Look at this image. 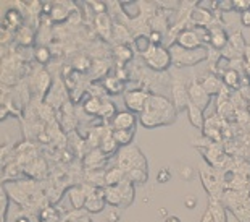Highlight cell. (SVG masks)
<instances>
[{
  "instance_id": "cell-1",
  "label": "cell",
  "mask_w": 250,
  "mask_h": 222,
  "mask_svg": "<svg viewBox=\"0 0 250 222\" xmlns=\"http://www.w3.org/2000/svg\"><path fill=\"white\" fill-rule=\"evenodd\" d=\"M176 115L178 109L174 107L171 101H168L163 96H158V94H150L146 109L139 115V120L146 128H157V126L173 123L176 120Z\"/></svg>"
},
{
  "instance_id": "cell-2",
  "label": "cell",
  "mask_w": 250,
  "mask_h": 222,
  "mask_svg": "<svg viewBox=\"0 0 250 222\" xmlns=\"http://www.w3.org/2000/svg\"><path fill=\"white\" fill-rule=\"evenodd\" d=\"M168 50H169V55H171L173 65H176L178 68L195 65V63L205 60L207 55H208L205 47H200V49H194V50H186L181 46H178L176 42L169 46Z\"/></svg>"
},
{
  "instance_id": "cell-3",
  "label": "cell",
  "mask_w": 250,
  "mask_h": 222,
  "mask_svg": "<svg viewBox=\"0 0 250 222\" xmlns=\"http://www.w3.org/2000/svg\"><path fill=\"white\" fill-rule=\"evenodd\" d=\"M118 167L125 173L132 171V169L147 171V159L137 146L134 145L123 146V148H120V151H118Z\"/></svg>"
},
{
  "instance_id": "cell-4",
  "label": "cell",
  "mask_w": 250,
  "mask_h": 222,
  "mask_svg": "<svg viewBox=\"0 0 250 222\" xmlns=\"http://www.w3.org/2000/svg\"><path fill=\"white\" fill-rule=\"evenodd\" d=\"M142 57H144V60L147 62V65L155 72L167 70V68L173 63L169 50L163 46H152Z\"/></svg>"
},
{
  "instance_id": "cell-5",
  "label": "cell",
  "mask_w": 250,
  "mask_h": 222,
  "mask_svg": "<svg viewBox=\"0 0 250 222\" xmlns=\"http://www.w3.org/2000/svg\"><path fill=\"white\" fill-rule=\"evenodd\" d=\"M200 178H202V185H204L205 190L208 192L210 198L221 199L225 190H223V182L216 177V173L211 171V169L202 166L200 167Z\"/></svg>"
},
{
  "instance_id": "cell-6",
  "label": "cell",
  "mask_w": 250,
  "mask_h": 222,
  "mask_svg": "<svg viewBox=\"0 0 250 222\" xmlns=\"http://www.w3.org/2000/svg\"><path fill=\"white\" fill-rule=\"evenodd\" d=\"M150 98V93L137 89V91H126L125 93V104L129 112L132 114H142L146 109V104Z\"/></svg>"
},
{
  "instance_id": "cell-7",
  "label": "cell",
  "mask_w": 250,
  "mask_h": 222,
  "mask_svg": "<svg viewBox=\"0 0 250 222\" xmlns=\"http://www.w3.org/2000/svg\"><path fill=\"white\" fill-rule=\"evenodd\" d=\"M176 44L181 46L186 50H194V49H200V47H205L204 41L200 39V36L197 34L195 29L179 31L178 36H176Z\"/></svg>"
},
{
  "instance_id": "cell-8",
  "label": "cell",
  "mask_w": 250,
  "mask_h": 222,
  "mask_svg": "<svg viewBox=\"0 0 250 222\" xmlns=\"http://www.w3.org/2000/svg\"><path fill=\"white\" fill-rule=\"evenodd\" d=\"M188 91H189L190 102L195 104L197 107L202 109V110H205L207 107H208L211 96H208V93H207L205 89H204V86H202L200 81H192V83H190L189 86H188Z\"/></svg>"
},
{
  "instance_id": "cell-9",
  "label": "cell",
  "mask_w": 250,
  "mask_h": 222,
  "mask_svg": "<svg viewBox=\"0 0 250 222\" xmlns=\"http://www.w3.org/2000/svg\"><path fill=\"white\" fill-rule=\"evenodd\" d=\"M137 123V117L129 110H123V112H118L110 122V130H129V128H136Z\"/></svg>"
},
{
  "instance_id": "cell-10",
  "label": "cell",
  "mask_w": 250,
  "mask_h": 222,
  "mask_svg": "<svg viewBox=\"0 0 250 222\" xmlns=\"http://www.w3.org/2000/svg\"><path fill=\"white\" fill-rule=\"evenodd\" d=\"M171 93H173V104H174V107H176L178 110L188 109V104L190 102V99H189V91H188V88L184 86V83L174 80Z\"/></svg>"
},
{
  "instance_id": "cell-11",
  "label": "cell",
  "mask_w": 250,
  "mask_h": 222,
  "mask_svg": "<svg viewBox=\"0 0 250 222\" xmlns=\"http://www.w3.org/2000/svg\"><path fill=\"white\" fill-rule=\"evenodd\" d=\"M94 25L97 33L100 34V38L105 41L111 39V34H113V23H111V18L108 13H102V15H95L94 18Z\"/></svg>"
},
{
  "instance_id": "cell-12",
  "label": "cell",
  "mask_w": 250,
  "mask_h": 222,
  "mask_svg": "<svg viewBox=\"0 0 250 222\" xmlns=\"http://www.w3.org/2000/svg\"><path fill=\"white\" fill-rule=\"evenodd\" d=\"M208 31H210V46L215 50H225L228 44H229V38H228L226 31L221 26H211V28H208Z\"/></svg>"
},
{
  "instance_id": "cell-13",
  "label": "cell",
  "mask_w": 250,
  "mask_h": 222,
  "mask_svg": "<svg viewBox=\"0 0 250 222\" xmlns=\"http://www.w3.org/2000/svg\"><path fill=\"white\" fill-rule=\"evenodd\" d=\"M68 198L74 209H83L87 201V192L83 185H73L68 190Z\"/></svg>"
},
{
  "instance_id": "cell-14",
  "label": "cell",
  "mask_w": 250,
  "mask_h": 222,
  "mask_svg": "<svg viewBox=\"0 0 250 222\" xmlns=\"http://www.w3.org/2000/svg\"><path fill=\"white\" fill-rule=\"evenodd\" d=\"M189 20L195 25V28H207V26L213 21V12L195 7L192 8V12L189 13Z\"/></svg>"
},
{
  "instance_id": "cell-15",
  "label": "cell",
  "mask_w": 250,
  "mask_h": 222,
  "mask_svg": "<svg viewBox=\"0 0 250 222\" xmlns=\"http://www.w3.org/2000/svg\"><path fill=\"white\" fill-rule=\"evenodd\" d=\"M202 86L207 93H208V96H218V94L221 93V89L225 88V84H223V80L215 73H210V75H205L204 80L200 81Z\"/></svg>"
},
{
  "instance_id": "cell-16",
  "label": "cell",
  "mask_w": 250,
  "mask_h": 222,
  "mask_svg": "<svg viewBox=\"0 0 250 222\" xmlns=\"http://www.w3.org/2000/svg\"><path fill=\"white\" fill-rule=\"evenodd\" d=\"M105 161H107V156L99 148H95V149L87 152L86 157H84V166L87 167V171H97V169L104 167Z\"/></svg>"
},
{
  "instance_id": "cell-17",
  "label": "cell",
  "mask_w": 250,
  "mask_h": 222,
  "mask_svg": "<svg viewBox=\"0 0 250 222\" xmlns=\"http://www.w3.org/2000/svg\"><path fill=\"white\" fill-rule=\"evenodd\" d=\"M188 117H189V122H190V125L195 126V128H199V130H204V126H205V115H204V110L197 107L195 104L192 102H189L188 104Z\"/></svg>"
},
{
  "instance_id": "cell-18",
  "label": "cell",
  "mask_w": 250,
  "mask_h": 222,
  "mask_svg": "<svg viewBox=\"0 0 250 222\" xmlns=\"http://www.w3.org/2000/svg\"><path fill=\"white\" fill-rule=\"evenodd\" d=\"M208 209H210L211 216H213L215 222H228L226 208H225V204H223L221 199H218V198H210Z\"/></svg>"
},
{
  "instance_id": "cell-19",
  "label": "cell",
  "mask_w": 250,
  "mask_h": 222,
  "mask_svg": "<svg viewBox=\"0 0 250 222\" xmlns=\"http://www.w3.org/2000/svg\"><path fill=\"white\" fill-rule=\"evenodd\" d=\"M221 80H223V84H225L226 88L234 89V91H237V89L242 88V76H241V73H239L237 70H234V68L228 70L225 75L221 76Z\"/></svg>"
},
{
  "instance_id": "cell-20",
  "label": "cell",
  "mask_w": 250,
  "mask_h": 222,
  "mask_svg": "<svg viewBox=\"0 0 250 222\" xmlns=\"http://www.w3.org/2000/svg\"><path fill=\"white\" fill-rule=\"evenodd\" d=\"M3 26L12 31V29H20L23 26V15H21L20 10L17 8H10L7 15H5V20H3Z\"/></svg>"
},
{
  "instance_id": "cell-21",
  "label": "cell",
  "mask_w": 250,
  "mask_h": 222,
  "mask_svg": "<svg viewBox=\"0 0 250 222\" xmlns=\"http://www.w3.org/2000/svg\"><path fill=\"white\" fill-rule=\"evenodd\" d=\"M125 178H126V173L121 171L118 166H115L105 172V187H118Z\"/></svg>"
},
{
  "instance_id": "cell-22",
  "label": "cell",
  "mask_w": 250,
  "mask_h": 222,
  "mask_svg": "<svg viewBox=\"0 0 250 222\" xmlns=\"http://www.w3.org/2000/svg\"><path fill=\"white\" fill-rule=\"evenodd\" d=\"M118 188H120V192H121V198H123V206H125V208L131 206L132 201H134V197H136L134 183L129 182L127 178H125V180L118 185Z\"/></svg>"
},
{
  "instance_id": "cell-23",
  "label": "cell",
  "mask_w": 250,
  "mask_h": 222,
  "mask_svg": "<svg viewBox=\"0 0 250 222\" xmlns=\"http://www.w3.org/2000/svg\"><path fill=\"white\" fill-rule=\"evenodd\" d=\"M99 149L102 151L105 156H110V154H113V152L120 151V145H118V143L115 141L113 135H111V130H108L107 133L104 135L102 141H100V146H99Z\"/></svg>"
},
{
  "instance_id": "cell-24",
  "label": "cell",
  "mask_w": 250,
  "mask_h": 222,
  "mask_svg": "<svg viewBox=\"0 0 250 222\" xmlns=\"http://www.w3.org/2000/svg\"><path fill=\"white\" fill-rule=\"evenodd\" d=\"M111 135H113L115 141L123 148V146H129L132 140H134L136 135V128H129V130H111Z\"/></svg>"
},
{
  "instance_id": "cell-25",
  "label": "cell",
  "mask_w": 250,
  "mask_h": 222,
  "mask_svg": "<svg viewBox=\"0 0 250 222\" xmlns=\"http://www.w3.org/2000/svg\"><path fill=\"white\" fill-rule=\"evenodd\" d=\"M105 204H107V203H105L104 198H99V197H95L94 193H89L84 209H86L87 213H90V214H97V213H102Z\"/></svg>"
},
{
  "instance_id": "cell-26",
  "label": "cell",
  "mask_w": 250,
  "mask_h": 222,
  "mask_svg": "<svg viewBox=\"0 0 250 222\" xmlns=\"http://www.w3.org/2000/svg\"><path fill=\"white\" fill-rule=\"evenodd\" d=\"M113 57L120 63H126V62H131L132 57H134V52L127 44H116L113 47Z\"/></svg>"
},
{
  "instance_id": "cell-27",
  "label": "cell",
  "mask_w": 250,
  "mask_h": 222,
  "mask_svg": "<svg viewBox=\"0 0 250 222\" xmlns=\"http://www.w3.org/2000/svg\"><path fill=\"white\" fill-rule=\"evenodd\" d=\"M126 84L123 80H120L116 75H111V76H107L105 78V81H104V88L107 89V91L110 94H120V93H123L125 91V88Z\"/></svg>"
},
{
  "instance_id": "cell-28",
  "label": "cell",
  "mask_w": 250,
  "mask_h": 222,
  "mask_svg": "<svg viewBox=\"0 0 250 222\" xmlns=\"http://www.w3.org/2000/svg\"><path fill=\"white\" fill-rule=\"evenodd\" d=\"M105 203L118 208L123 206V198H121V192L118 187H105Z\"/></svg>"
},
{
  "instance_id": "cell-29",
  "label": "cell",
  "mask_w": 250,
  "mask_h": 222,
  "mask_svg": "<svg viewBox=\"0 0 250 222\" xmlns=\"http://www.w3.org/2000/svg\"><path fill=\"white\" fill-rule=\"evenodd\" d=\"M129 31H127L123 25L120 23H113V34H111V39L116 41V44H127L129 46L131 38H129Z\"/></svg>"
},
{
  "instance_id": "cell-30",
  "label": "cell",
  "mask_w": 250,
  "mask_h": 222,
  "mask_svg": "<svg viewBox=\"0 0 250 222\" xmlns=\"http://www.w3.org/2000/svg\"><path fill=\"white\" fill-rule=\"evenodd\" d=\"M17 39L23 47H29L34 44V31L29 28V26H21L17 31Z\"/></svg>"
},
{
  "instance_id": "cell-31",
  "label": "cell",
  "mask_w": 250,
  "mask_h": 222,
  "mask_svg": "<svg viewBox=\"0 0 250 222\" xmlns=\"http://www.w3.org/2000/svg\"><path fill=\"white\" fill-rule=\"evenodd\" d=\"M70 17V10L65 7V3H54V8H52L50 13V20L55 21V23H63L65 20Z\"/></svg>"
},
{
  "instance_id": "cell-32",
  "label": "cell",
  "mask_w": 250,
  "mask_h": 222,
  "mask_svg": "<svg viewBox=\"0 0 250 222\" xmlns=\"http://www.w3.org/2000/svg\"><path fill=\"white\" fill-rule=\"evenodd\" d=\"M120 5H121V8H123V13L129 20H136L141 15V5L137 2L127 0V2H120Z\"/></svg>"
},
{
  "instance_id": "cell-33",
  "label": "cell",
  "mask_w": 250,
  "mask_h": 222,
  "mask_svg": "<svg viewBox=\"0 0 250 222\" xmlns=\"http://www.w3.org/2000/svg\"><path fill=\"white\" fill-rule=\"evenodd\" d=\"M228 46L232 47V49L236 50L239 55H244V52H246V47H247L246 41H244V38H242V34H241V33H234V34H231V36H229V44H228Z\"/></svg>"
},
{
  "instance_id": "cell-34",
  "label": "cell",
  "mask_w": 250,
  "mask_h": 222,
  "mask_svg": "<svg viewBox=\"0 0 250 222\" xmlns=\"http://www.w3.org/2000/svg\"><path fill=\"white\" fill-rule=\"evenodd\" d=\"M153 44H152V41H150V38L148 36H146V34H137L136 38H134V49L139 52L141 55H144L146 52L150 49Z\"/></svg>"
},
{
  "instance_id": "cell-35",
  "label": "cell",
  "mask_w": 250,
  "mask_h": 222,
  "mask_svg": "<svg viewBox=\"0 0 250 222\" xmlns=\"http://www.w3.org/2000/svg\"><path fill=\"white\" fill-rule=\"evenodd\" d=\"M126 178L129 182H132V183L142 185V183L147 182L148 173H147V171H142V169H132V171H129V172L126 173Z\"/></svg>"
},
{
  "instance_id": "cell-36",
  "label": "cell",
  "mask_w": 250,
  "mask_h": 222,
  "mask_svg": "<svg viewBox=\"0 0 250 222\" xmlns=\"http://www.w3.org/2000/svg\"><path fill=\"white\" fill-rule=\"evenodd\" d=\"M102 102L104 99H99V98H90L89 101L84 104V110L90 115H99L100 112V107H102Z\"/></svg>"
},
{
  "instance_id": "cell-37",
  "label": "cell",
  "mask_w": 250,
  "mask_h": 222,
  "mask_svg": "<svg viewBox=\"0 0 250 222\" xmlns=\"http://www.w3.org/2000/svg\"><path fill=\"white\" fill-rule=\"evenodd\" d=\"M118 114L115 110V104L110 102V101H105L102 102V107H100V112H99V117H105V119H113L115 115Z\"/></svg>"
},
{
  "instance_id": "cell-38",
  "label": "cell",
  "mask_w": 250,
  "mask_h": 222,
  "mask_svg": "<svg viewBox=\"0 0 250 222\" xmlns=\"http://www.w3.org/2000/svg\"><path fill=\"white\" fill-rule=\"evenodd\" d=\"M90 65H92V63H90L87 57L81 55V57H76V59H74L71 67H73V70H76V72H86L90 68Z\"/></svg>"
},
{
  "instance_id": "cell-39",
  "label": "cell",
  "mask_w": 250,
  "mask_h": 222,
  "mask_svg": "<svg viewBox=\"0 0 250 222\" xmlns=\"http://www.w3.org/2000/svg\"><path fill=\"white\" fill-rule=\"evenodd\" d=\"M34 57L39 63H47L50 59V50L47 47H37L34 50Z\"/></svg>"
},
{
  "instance_id": "cell-40",
  "label": "cell",
  "mask_w": 250,
  "mask_h": 222,
  "mask_svg": "<svg viewBox=\"0 0 250 222\" xmlns=\"http://www.w3.org/2000/svg\"><path fill=\"white\" fill-rule=\"evenodd\" d=\"M10 204V197L5 192V187H2V222H7V209Z\"/></svg>"
},
{
  "instance_id": "cell-41",
  "label": "cell",
  "mask_w": 250,
  "mask_h": 222,
  "mask_svg": "<svg viewBox=\"0 0 250 222\" xmlns=\"http://www.w3.org/2000/svg\"><path fill=\"white\" fill-rule=\"evenodd\" d=\"M37 84H39L41 91H45V89L49 88V84H50V76L47 75L45 72L39 73V76H37Z\"/></svg>"
},
{
  "instance_id": "cell-42",
  "label": "cell",
  "mask_w": 250,
  "mask_h": 222,
  "mask_svg": "<svg viewBox=\"0 0 250 222\" xmlns=\"http://www.w3.org/2000/svg\"><path fill=\"white\" fill-rule=\"evenodd\" d=\"M218 10L220 12H232L234 0H218Z\"/></svg>"
},
{
  "instance_id": "cell-43",
  "label": "cell",
  "mask_w": 250,
  "mask_h": 222,
  "mask_svg": "<svg viewBox=\"0 0 250 222\" xmlns=\"http://www.w3.org/2000/svg\"><path fill=\"white\" fill-rule=\"evenodd\" d=\"M148 38H150L152 44L153 46H162V41H163V36L158 29H152L150 34H148Z\"/></svg>"
},
{
  "instance_id": "cell-44",
  "label": "cell",
  "mask_w": 250,
  "mask_h": 222,
  "mask_svg": "<svg viewBox=\"0 0 250 222\" xmlns=\"http://www.w3.org/2000/svg\"><path fill=\"white\" fill-rule=\"evenodd\" d=\"M234 10L247 12V10H250V0H234Z\"/></svg>"
},
{
  "instance_id": "cell-45",
  "label": "cell",
  "mask_w": 250,
  "mask_h": 222,
  "mask_svg": "<svg viewBox=\"0 0 250 222\" xmlns=\"http://www.w3.org/2000/svg\"><path fill=\"white\" fill-rule=\"evenodd\" d=\"M244 72L250 78V46H247L246 52H244Z\"/></svg>"
},
{
  "instance_id": "cell-46",
  "label": "cell",
  "mask_w": 250,
  "mask_h": 222,
  "mask_svg": "<svg viewBox=\"0 0 250 222\" xmlns=\"http://www.w3.org/2000/svg\"><path fill=\"white\" fill-rule=\"evenodd\" d=\"M89 5H92V7H94L95 15L107 13V3H105V2H89Z\"/></svg>"
},
{
  "instance_id": "cell-47",
  "label": "cell",
  "mask_w": 250,
  "mask_h": 222,
  "mask_svg": "<svg viewBox=\"0 0 250 222\" xmlns=\"http://www.w3.org/2000/svg\"><path fill=\"white\" fill-rule=\"evenodd\" d=\"M169 178H171V172H169V169H162V171L157 173V180L160 183L169 182Z\"/></svg>"
},
{
  "instance_id": "cell-48",
  "label": "cell",
  "mask_w": 250,
  "mask_h": 222,
  "mask_svg": "<svg viewBox=\"0 0 250 222\" xmlns=\"http://www.w3.org/2000/svg\"><path fill=\"white\" fill-rule=\"evenodd\" d=\"M241 23L244 26H247V28H250V10H247V12H242L241 13Z\"/></svg>"
},
{
  "instance_id": "cell-49",
  "label": "cell",
  "mask_w": 250,
  "mask_h": 222,
  "mask_svg": "<svg viewBox=\"0 0 250 222\" xmlns=\"http://www.w3.org/2000/svg\"><path fill=\"white\" fill-rule=\"evenodd\" d=\"M184 204H186V208L192 209V208H195V206H197V198L195 197H186Z\"/></svg>"
},
{
  "instance_id": "cell-50",
  "label": "cell",
  "mask_w": 250,
  "mask_h": 222,
  "mask_svg": "<svg viewBox=\"0 0 250 222\" xmlns=\"http://www.w3.org/2000/svg\"><path fill=\"white\" fill-rule=\"evenodd\" d=\"M200 222H215L213 216H211V213H210V209H207L205 213L202 214V221Z\"/></svg>"
},
{
  "instance_id": "cell-51",
  "label": "cell",
  "mask_w": 250,
  "mask_h": 222,
  "mask_svg": "<svg viewBox=\"0 0 250 222\" xmlns=\"http://www.w3.org/2000/svg\"><path fill=\"white\" fill-rule=\"evenodd\" d=\"M118 221H120L118 213H110V216H108V222H118Z\"/></svg>"
},
{
  "instance_id": "cell-52",
  "label": "cell",
  "mask_w": 250,
  "mask_h": 222,
  "mask_svg": "<svg viewBox=\"0 0 250 222\" xmlns=\"http://www.w3.org/2000/svg\"><path fill=\"white\" fill-rule=\"evenodd\" d=\"M165 222H181L178 216H168L167 219H165Z\"/></svg>"
},
{
  "instance_id": "cell-53",
  "label": "cell",
  "mask_w": 250,
  "mask_h": 222,
  "mask_svg": "<svg viewBox=\"0 0 250 222\" xmlns=\"http://www.w3.org/2000/svg\"><path fill=\"white\" fill-rule=\"evenodd\" d=\"M17 222H31V218H28V216H18Z\"/></svg>"
},
{
  "instance_id": "cell-54",
  "label": "cell",
  "mask_w": 250,
  "mask_h": 222,
  "mask_svg": "<svg viewBox=\"0 0 250 222\" xmlns=\"http://www.w3.org/2000/svg\"><path fill=\"white\" fill-rule=\"evenodd\" d=\"M246 107H247V112H249V115H250V98L247 99V105H246Z\"/></svg>"
}]
</instances>
